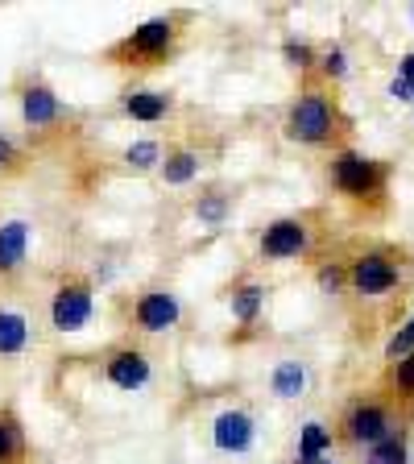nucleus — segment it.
Wrapping results in <instances>:
<instances>
[{"mask_svg":"<svg viewBox=\"0 0 414 464\" xmlns=\"http://www.w3.org/2000/svg\"><path fill=\"white\" fill-rule=\"evenodd\" d=\"M286 141L307 145V150H344V137L352 133V121L344 116L340 100L332 96V87L307 83L299 96L290 100L286 121H282Z\"/></svg>","mask_w":414,"mask_h":464,"instance_id":"obj_1","label":"nucleus"},{"mask_svg":"<svg viewBox=\"0 0 414 464\" xmlns=\"http://www.w3.org/2000/svg\"><path fill=\"white\" fill-rule=\"evenodd\" d=\"M178 38H183V25L178 17H149L141 25H133L120 42L104 50V63L120 71H149L170 63L174 50H178Z\"/></svg>","mask_w":414,"mask_h":464,"instance_id":"obj_2","label":"nucleus"},{"mask_svg":"<svg viewBox=\"0 0 414 464\" xmlns=\"http://www.w3.org/2000/svg\"><path fill=\"white\" fill-rule=\"evenodd\" d=\"M332 187L344 195L348 203H357L365 212H381L386 208V191H390V166L381 158H369L352 145L336 150L328 162Z\"/></svg>","mask_w":414,"mask_h":464,"instance_id":"obj_3","label":"nucleus"},{"mask_svg":"<svg viewBox=\"0 0 414 464\" xmlns=\"http://www.w3.org/2000/svg\"><path fill=\"white\" fill-rule=\"evenodd\" d=\"M344 266H348V290L352 295H361V299H386V295L406 286L410 253L394 249V245H373V249H361Z\"/></svg>","mask_w":414,"mask_h":464,"instance_id":"obj_4","label":"nucleus"},{"mask_svg":"<svg viewBox=\"0 0 414 464\" xmlns=\"http://www.w3.org/2000/svg\"><path fill=\"white\" fill-rule=\"evenodd\" d=\"M398 427H406V415L398 411L394 402H390L386 394H357L352 402L344 406L336 435H340V444L365 448V452H369L373 444L390 440Z\"/></svg>","mask_w":414,"mask_h":464,"instance_id":"obj_5","label":"nucleus"},{"mask_svg":"<svg viewBox=\"0 0 414 464\" xmlns=\"http://www.w3.org/2000/svg\"><path fill=\"white\" fill-rule=\"evenodd\" d=\"M91 311H96V286L87 274H63L54 282V295H50V328L54 332H79L91 324Z\"/></svg>","mask_w":414,"mask_h":464,"instance_id":"obj_6","label":"nucleus"},{"mask_svg":"<svg viewBox=\"0 0 414 464\" xmlns=\"http://www.w3.org/2000/svg\"><path fill=\"white\" fill-rule=\"evenodd\" d=\"M178 324H183V303L166 286L141 290L133 299V307H129V328L145 332V336H162V332H174Z\"/></svg>","mask_w":414,"mask_h":464,"instance_id":"obj_7","label":"nucleus"},{"mask_svg":"<svg viewBox=\"0 0 414 464\" xmlns=\"http://www.w3.org/2000/svg\"><path fill=\"white\" fill-rule=\"evenodd\" d=\"M261 261H294L311 253V220L307 216H278L257 237Z\"/></svg>","mask_w":414,"mask_h":464,"instance_id":"obj_8","label":"nucleus"},{"mask_svg":"<svg viewBox=\"0 0 414 464\" xmlns=\"http://www.w3.org/2000/svg\"><path fill=\"white\" fill-rule=\"evenodd\" d=\"M104 377H108V386L125 390V394L145 390V386H149V377H154L149 353H145L141 344H116V348H108V353H104Z\"/></svg>","mask_w":414,"mask_h":464,"instance_id":"obj_9","label":"nucleus"},{"mask_svg":"<svg viewBox=\"0 0 414 464\" xmlns=\"http://www.w3.org/2000/svg\"><path fill=\"white\" fill-rule=\"evenodd\" d=\"M212 444L224 456H245L257 444V419L245 411V406H228L212 419Z\"/></svg>","mask_w":414,"mask_h":464,"instance_id":"obj_10","label":"nucleus"},{"mask_svg":"<svg viewBox=\"0 0 414 464\" xmlns=\"http://www.w3.org/2000/svg\"><path fill=\"white\" fill-rule=\"evenodd\" d=\"M21 121H25L29 133H50L63 121V100H58L54 87L42 83V79L21 83Z\"/></svg>","mask_w":414,"mask_h":464,"instance_id":"obj_11","label":"nucleus"},{"mask_svg":"<svg viewBox=\"0 0 414 464\" xmlns=\"http://www.w3.org/2000/svg\"><path fill=\"white\" fill-rule=\"evenodd\" d=\"M29 232H34V224H29L25 216H9V220H0V282L17 278V274L25 270Z\"/></svg>","mask_w":414,"mask_h":464,"instance_id":"obj_12","label":"nucleus"},{"mask_svg":"<svg viewBox=\"0 0 414 464\" xmlns=\"http://www.w3.org/2000/svg\"><path fill=\"white\" fill-rule=\"evenodd\" d=\"M120 108H125L129 121H141V125H158L166 121L174 108V100L166 92H154V87H129L125 96H120Z\"/></svg>","mask_w":414,"mask_h":464,"instance_id":"obj_13","label":"nucleus"},{"mask_svg":"<svg viewBox=\"0 0 414 464\" xmlns=\"http://www.w3.org/2000/svg\"><path fill=\"white\" fill-rule=\"evenodd\" d=\"M199 166H203V158L195 145H170L162 166H158V179H162L166 187H187L199 179Z\"/></svg>","mask_w":414,"mask_h":464,"instance_id":"obj_14","label":"nucleus"},{"mask_svg":"<svg viewBox=\"0 0 414 464\" xmlns=\"http://www.w3.org/2000/svg\"><path fill=\"white\" fill-rule=\"evenodd\" d=\"M307 390H311L307 361L286 357V361H278V365H274V373H270V394L274 398H282V402H294V398H303Z\"/></svg>","mask_w":414,"mask_h":464,"instance_id":"obj_15","label":"nucleus"},{"mask_svg":"<svg viewBox=\"0 0 414 464\" xmlns=\"http://www.w3.org/2000/svg\"><path fill=\"white\" fill-rule=\"evenodd\" d=\"M261 307H265V286H261L257 278H245L228 290V311L241 328H253V324H257Z\"/></svg>","mask_w":414,"mask_h":464,"instance_id":"obj_16","label":"nucleus"},{"mask_svg":"<svg viewBox=\"0 0 414 464\" xmlns=\"http://www.w3.org/2000/svg\"><path fill=\"white\" fill-rule=\"evenodd\" d=\"M381 394H386L406 419L414 415V353L386 369V390H381Z\"/></svg>","mask_w":414,"mask_h":464,"instance_id":"obj_17","label":"nucleus"},{"mask_svg":"<svg viewBox=\"0 0 414 464\" xmlns=\"http://www.w3.org/2000/svg\"><path fill=\"white\" fill-rule=\"evenodd\" d=\"M29 315L21 307H0V357H21L29 348Z\"/></svg>","mask_w":414,"mask_h":464,"instance_id":"obj_18","label":"nucleus"},{"mask_svg":"<svg viewBox=\"0 0 414 464\" xmlns=\"http://www.w3.org/2000/svg\"><path fill=\"white\" fill-rule=\"evenodd\" d=\"M25 456H29L25 423L17 419V411L0 406V464H25Z\"/></svg>","mask_w":414,"mask_h":464,"instance_id":"obj_19","label":"nucleus"},{"mask_svg":"<svg viewBox=\"0 0 414 464\" xmlns=\"http://www.w3.org/2000/svg\"><path fill=\"white\" fill-rule=\"evenodd\" d=\"M361 464H414L410 460V435H406V427H398L390 440H381V444L369 448Z\"/></svg>","mask_w":414,"mask_h":464,"instance_id":"obj_20","label":"nucleus"},{"mask_svg":"<svg viewBox=\"0 0 414 464\" xmlns=\"http://www.w3.org/2000/svg\"><path fill=\"white\" fill-rule=\"evenodd\" d=\"M162 145L158 141H149V137H145V141H133L125 150V166L133 174H149V170H158V166H162Z\"/></svg>","mask_w":414,"mask_h":464,"instance_id":"obj_21","label":"nucleus"},{"mask_svg":"<svg viewBox=\"0 0 414 464\" xmlns=\"http://www.w3.org/2000/svg\"><path fill=\"white\" fill-rule=\"evenodd\" d=\"M319 79H323V87H332V83H340V79L348 75V50L340 46V42H332V46H323L319 50Z\"/></svg>","mask_w":414,"mask_h":464,"instance_id":"obj_22","label":"nucleus"},{"mask_svg":"<svg viewBox=\"0 0 414 464\" xmlns=\"http://www.w3.org/2000/svg\"><path fill=\"white\" fill-rule=\"evenodd\" d=\"M282 63H286L290 71L307 75V71H315V67H319V50L311 46V42H294V38H286V42H282Z\"/></svg>","mask_w":414,"mask_h":464,"instance_id":"obj_23","label":"nucleus"},{"mask_svg":"<svg viewBox=\"0 0 414 464\" xmlns=\"http://www.w3.org/2000/svg\"><path fill=\"white\" fill-rule=\"evenodd\" d=\"M195 216H199V224H207V228H220L224 220H228V199H224L220 191H207L195 199Z\"/></svg>","mask_w":414,"mask_h":464,"instance_id":"obj_24","label":"nucleus"},{"mask_svg":"<svg viewBox=\"0 0 414 464\" xmlns=\"http://www.w3.org/2000/svg\"><path fill=\"white\" fill-rule=\"evenodd\" d=\"M414 353V311H410V319H406L402 328L390 336V344H386V361L394 365V361H402V357H410Z\"/></svg>","mask_w":414,"mask_h":464,"instance_id":"obj_25","label":"nucleus"},{"mask_svg":"<svg viewBox=\"0 0 414 464\" xmlns=\"http://www.w3.org/2000/svg\"><path fill=\"white\" fill-rule=\"evenodd\" d=\"M25 170V154H21V145L13 141L9 133H0V179H13V174Z\"/></svg>","mask_w":414,"mask_h":464,"instance_id":"obj_26","label":"nucleus"},{"mask_svg":"<svg viewBox=\"0 0 414 464\" xmlns=\"http://www.w3.org/2000/svg\"><path fill=\"white\" fill-rule=\"evenodd\" d=\"M315 282H319L323 295H336V290L348 286V266H340V261H323V266L315 270Z\"/></svg>","mask_w":414,"mask_h":464,"instance_id":"obj_27","label":"nucleus"},{"mask_svg":"<svg viewBox=\"0 0 414 464\" xmlns=\"http://www.w3.org/2000/svg\"><path fill=\"white\" fill-rule=\"evenodd\" d=\"M390 96H394V100H410V83H406V79H394V83H390Z\"/></svg>","mask_w":414,"mask_h":464,"instance_id":"obj_28","label":"nucleus"},{"mask_svg":"<svg viewBox=\"0 0 414 464\" xmlns=\"http://www.w3.org/2000/svg\"><path fill=\"white\" fill-rule=\"evenodd\" d=\"M319 464H336V460H332V456H328V460H319Z\"/></svg>","mask_w":414,"mask_h":464,"instance_id":"obj_29","label":"nucleus"},{"mask_svg":"<svg viewBox=\"0 0 414 464\" xmlns=\"http://www.w3.org/2000/svg\"><path fill=\"white\" fill-rule=\"evenodd\" d=\"M410 17H414V13H410Z\"/></svg>","mask_w":414,"mask_h":464,"instance_id":"obj_30","label":"nucleus"}]
</instances>
